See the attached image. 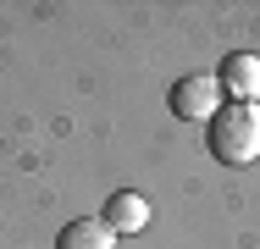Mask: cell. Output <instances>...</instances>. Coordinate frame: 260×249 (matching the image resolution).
<instances>
[{
	"label": "cell",
	"instance_id": "obj_3",
	"mask_svg": "<svg viewBox=\"0 0 260 249\" xmlns=\"http://www.w3.org/2000/svg\"><path fill=\"white\" fill-rule=\"evenodd\" d=\"M216 83H221L233 100H260V55L233 50V55L221 61V78H216Z\"/></svg>",
	"mask_w": 260,
	"mask_h": 249
},
{
	"label": "cell",
	"instance_id": "obj_2",
	"mask_svg": "<svg viewBox=\"0 0 260 249\" xmlns=\"http://www.w3.org/2000/svg\"><path fill=\"white\" fill-rule=\"evenodd\" d=\"M172 111H177L183 122H210V116L221 111V83H216V72H188V78H177V83H172Z\"/></svg>",
	"mask_w": 260,
	"mask_h": 249
},
{
	"label": "cell",
	"instance_id": "obj_1",
	"mask_svg": "<svg viewBox=\"0 0 260 249\" xmlns=\"http://www.w3.org/2000/svg\"><path fill=\"white\" fill-rule=\"evenodd\" d=\"M210 155L227 166H249L260 155V100H227L210 116Z\"/></svg>",
	"mask_w": 260,
	"mask_h": 249
},
{
	"label": "cell",
	"instance_id": "obj_5",
	"mask_svg": "<svg viewBox=\"0 0 260 249\" xmlns=\"http://www.w3.org/2000/svg\"><path fill=\"white\" fill-rule=\"evenodd\" d=\"M55 249H116V233L100 216H83V222H67L55 233Z\"/></svg>",
	"mask_w": 260,
	"mask_h": 249
},
{
	"label": "cell",
	"instance_id": "obj_4",
	"mask_svg": "<svg viewBox=\"0 0 260 249\" xmlns=\"http://www.w3.org/2000/svg\"><path fill=\"white\" fill-rule=\"evenodd\" d=\"M105 227L122 238V233H144V222H150V205L133 194V189H122V194H111L105 199V216H100Z\"/></svg>",
	"mask_w": 260,
	"mask_h": 249
}]
</instances>
